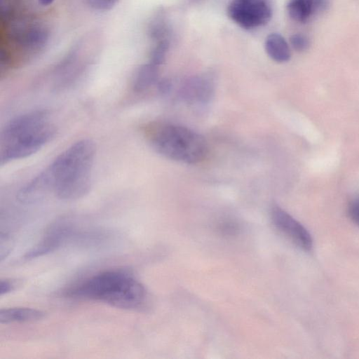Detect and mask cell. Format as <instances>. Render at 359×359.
Segmentation results:
<instances>
[{
  "instance_id": "cell-21",
  "label": "cell",
  "mask_w": 359,
  "mask_h": 359,
  "mask_svg": "<svg viewBox=\"0 0 359 359\" xmlns=\"http://www.w3.org/2000/svg\"><path fill=\"white\" fill-rule=\"evenodd\" d=\"M39 1L43 6L51 4L54 0H39Z\"/></svg>"
},
{
  "instance_id": "cell-10",
  "label": "cell",
  "mask_w": 359,
  "mask_h": 359,
  "mask_svg": "<svg viewBox=\"0 0 359 359\" xmlns=\"http://www.w3.org/2000/svg\"><path fill=\"white\" fill-rule=\"evenodd\" d=\"M45 316V312L28 307H11L0 310L1 324L36 321Z\"/></svg>"
},
{
  "instance_id": "cell-1",
  "label": "cell",
  "mask_w": 359,
  "mask_h": 359,
  "mask_svg": "<svg viewBox=\"0 0 359 359\" xmlns=\"http://www.w3.org/2000/svg\"><path fill=\"white\" fill-rule=\"evenodd\" d=\"M95 154L92 140L74 142L20 190V198L31 203L48 193L68 201L85 196L91 187Z\"/></svg>"
},
{
  "instance_id": "cell-14",
  "label": "cell",
  "mask_w": 359,
  "mask_h": 359,
  "mask_svg": "<svg viewBox=\"0 0 359 359\" xmlns=\"http://www.w3.org/2000/svg\"><path fill=\"white\" fill-rule=\"evenodd\" d=\"M168 48L169 42L168 39L155 42L150 53L149 62L159 67L165 61Z\"/></svg>"
},
{
  "instance_id": "cell-12",
  "label": "cell",
  "mask_w": 359,
  "mask_h": 359,
  "mask_svg": "<svg viewBox=\"0 0 359 359\" xmlns=\"http://www.w3.org/2000/svg\"><path fill=\"white\" fill-rule=\"evenodd\" d=\"M158 81V67L151 63L142 65L135 74L133 88L137 93H142Z\"/></svg>"
},
{
  "instance_id": "cell-9",
  "label": "cell",
  "mask_w": 359,
  "mask_h": 359,
  "mask_svg": "<svg viewBox=\"0 0 359 359\" xmlns=\"http://www.w3.org/2000/svg\"><path fill=\"white\" fill-rule=\"evenodd\" d=\"M48 32L40 25H32L18 29L14 34V41L25 51L34 52L42 49L48 41Z\"/></svg>"
},
{
  "instance_id": "cell-17",
  "label": "cell",
  "mask_w": 359,
  "mask_h": 359,
  "mask_svg": "<svg viewBox=\"0 0 359 359\" xmlns=\"http://www.w3.org/2000/svg\"><path fill=\"white\" fill-rule=\"evenodd\" d=\"M13 241L11 237L7 234L1 232L0 234V259L2 261L6 258L11 250Z\"/></svg>"
},
{
  "instance_id": "cell-5",
  "label": "cell",
  "mask_w": 359,
  "mask_h": 359,
  "mask_svg": "<svg viewBox=\"0 0 359 359\" xmlns=\"http://www.w3.org/2000/svg\"><path fill=\"white\" fill-rule=\"evenodd\" d=\"M87 233H82L69 218H61L52 223L43 238L25 253L26 259H35L51 253L67 243L87 239Z\"/></svg>"
},
{
  "instance_id": "cell-4",
  "label": "cell",
  "mask_w": 359,
  "mask_h": 359,
  "mask_svg": "<svg viewBox=\"0 0 359 359\" xmlns=\"http://www.w3.org/2000/svg\"><path fill=\"white\" fill-rule=\"evenodd\" d=\"M143 132L152 148L169 159L195 164L208 155L205 139L187 127L157 121L146 125Z\"/></svg>"
},
{
  "instance_id": "cell-2",
  "label": "cell",
  "mask_w": 359,
  "mask_h": 359,
  "mask_svg": "<svg viewBox=\"0 0 359 359\" xmlns=\"http://www.w3.org/2000/svg\"><path fill=\"white\" fill-rule=\"evenodd\" d=\"M70 298L91 300L130 311H140L147 302V292L131 273L109 269L97 273L71 287Z\"/></svg>"
},
{
  "instance_id": "cell-15",
  "label": "cell",
  "mask_w": 359,
  "mask_h": 359,
  "mask_svg": "<svg viewBox=\"0 0 359 359\" xmlns=\"http://www.w3.org/2000/svg\"><path fill=\"white\" fill-rule=\"evenodd\" d=\"M290 43L293 49L298 52L306 50L310 46L309 38L300 33L292 34L290 38Z\"/></svg>"
},
{
  "instance_id": "cell-7",
  "label": "cell",
  "mask_w": 359,
  "mask_h": 359,
  "mask_svg": "<svg viewBox=\"0 0 359 359\" xmlns=\"http://www.w3.org/2000/svg\"><path fill=\"white\" fill-rule=\"evenodd\" d=\"M271 217L275 226L299 248L305 251L312 248L313 240L309 232L286 211L274 205L271 210Z\"/></svg>"
},
{
  "instance_id": "cell-18",
  "label": "cell",
  "mask_w": 359,
  "mask_h": 359,
  "mask_svg": "<svg viewBox=\"0 0 359 359\" xmlns=\"http://www.w3.org/2000/svg\"><path fill=\"white\" fill-rule=\"evenodd\" d=\"M348 214L352 221L359 226V198L349 203Z\"/></svg>"
},
{
  "instance_id": "cell-16",
  "label": "cell",
  "mask_w": 359,
  "mask_h": 359,
  "mask_svg": "<svg viewBox=\"0 0 359 359\" xmlns=\"http://www.w3.org/2000/svg\"><path fill=\"white\" fill-rule=\"evenodd\" d=\"M86 1L93 9L105 11L114 7L118 0H86Z\"/></svg>"
},
{
  "instance_id": "cell-11",
  "label": "cell",
  "mask_w": 359,
  "mask_h": 359,
  "mask_svg": "<svg viewBox=\"0 0 359 359\" xmlns=\"http://www.w3.org/2000/svg\"><path fill=\"white\" fill-rule=\"evenodd\" d=\"M264 48L267 55L277 62H287L291 57L290 48L280 34H270L266 38Z\"/></svg>"
},
{
  "instance_id": "cell-6",
  "label": "cell",
  "mask_w": 359,
  "mask_h": 359,
  "mask_svg": "<svg viewBox=\"0 0 359 359\" xmlns=\"http://www.w3.org/2000/svg\"><path fill=\"white\" fill-rule=\"evenodd\" d=\"M229 18L243 29H251L267 24L272 13L264 0H233L227 8Z\"/></svg>"
},
{
  "instance_id": "cell-3",
  "label": "cell",
  "mask_w": 359,
  "mask_h": 359,
  "mask_svg": "<svg viewBox=\"0 0 359 359\" xmlns=\"http://www.w3.org/2000/svg\"><path fill=\"white\" fill-rule=\"evenodd\" d=\"M55 133V128L46 111L35 110L14 117L0 135L1 165L34 154Z\"/></svg>"
},
{
  "instance_id": "cell-13",
  "label": "cell",
  "mask_w": 359,
  "mask_h": 359,
  "mask_svg": "<svg viewBox=\"0 0 359 359\" xmlns=\"http://www.w3.org/2000/svg\"><path fill=\"white\" fill-rule=\"evenodd\" d=\"M287 11L294 21L301 23L306 22L318 13L314 0H289Z\"/></svg>"
},
{
  "instance_id": "cell-20",
  "label": "cell",
  "mask_w": 359,
  "mask_h": 359,
  "mask_svg": "<svg viewBox=\"0 0 359 359\" xmlns=\"http://www.w3.org/2000/svg\"><path fill=\"white\" fill-rule=\"evenodd\" d=\"M317 13L327 10L330 5V0H314Z\"/></svg>"
},
{
  "instance_id": "cell-19",
  "label": "cell",
  "mask_w": 359,
  "mask_h": 359,
  "mask_svg": "<svg viewBox=\"0 0 359 359\" xmlns=\"http://www.w3.org/2000/svg\"><path fill=\"white\" fill-rule=\"evenodd\" d=\"M16 284L15 281L10 279H1L0 281V296L6 294L13 291Z\"/></svg>"
},
{
  "instance_id": "cell-8",
  "label": "cell",
  "mask_w": 359,
  "mask_h": 359,
  "mask_svg": "<svg viewBox=\"0 0 359 359\" xmlns=\"http://www.w3.org/2000/svg\"><path fill=\"white\" fill-rule=\"evenodd\" d=\"M215 86L212 79L205 75L191 77L180 88L181 98L189 104H205L212 97Z\"/></svg>"
}]
</instances>
